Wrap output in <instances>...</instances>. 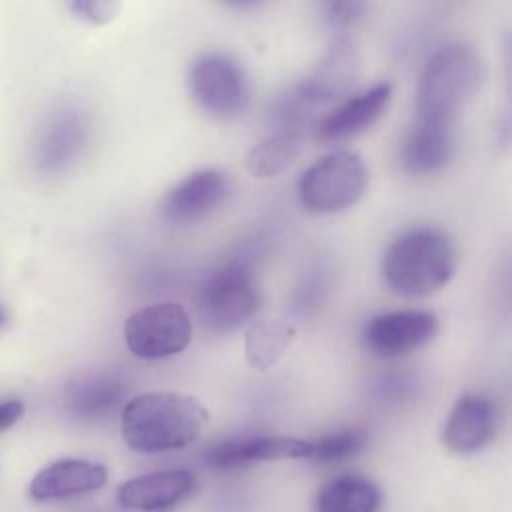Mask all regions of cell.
Masks as SVG:
<instances>
[{
	"instance_id": "cb8c5ba5",
	"label": "cell",
	"mask_w": 512,
	"mask_h": 512,
	"mask_svg": "<svg viewBox=\"0 0 512 512\" xmlns=\"http://www.w3.org/2000/svg\"><path fill=\"white\" fill-rule=\"evenodd\" d=\"M70 8L80 18H84L92 24H104L116 16V12L120 10V4L108 2V0H88V2H72Z\"/></svg>"
},
{
	"instance_id": "e0dca14e",
	"label": "cell",
	"mask_w": 512,
	"mask_h": 512,
	"mask_svg": "<svg viewBox=\"0 0 512 512\" xmlns=\"http://www.w3.org/2000/svg\"><path fill=\"white\" fill-rule=\"evenodd\" d=\"M194 484L190 470H160L136 476L118 490V500L128 510L160 512L178 504Z\"/></svg>"
},
{
	"instance_id": "2e32d148",
	"label": "cell",
	"mask_w": 512,
	"mask_h": 512,
	"mask_svg": "<svg viewBox=\"0 0 512 512\" xmlns=\"http://www.w3.org/2000/svg\"><path fill=\"white\" fill-rule=\"evenodd\" d=\"M128 390V380L120 374H88L68 386L66 406L82 422H100L110 418L120 406L124 408Z\"/></svg>"
},
{
	"instance_id": "30bf717a",
	"label": "cell",
	"mask_w": 512,
	"mask_h": 512,
	"mask_svg": "<svg viewBox=\"0 0 512 512\" xmlns=\"http://www.w3.org/2000/svg\"><path fill=\"white\" fill-rule=\"evenodd\" d=\"M392 100V84L378 82L342 100L314 124V138L322 144L344 142L374 126Z\"/></svg>"
},
{
	"instance_id": "8fae6325",
	"label": "cell",
	"mask_w": 512,
	"mask_h": 512,
	"mask_svg": "<svg viewBox=\"0 0 512 512\" xmlns=\"http://www.w3.org/2000/svg\"><path fill=\"white\" fill-rule=\"evenodd\" d=\"M358 72V58L352 44L338 40L318 60L314 70L290 92L312 114L318 106L340 100L348 94Z\"/></svg>"
},
{
	"instance_id": "9c48e42d",
	"label": "cell",
	"mask_w": 512,
	"mask_h": 512,
	"mask_svg": "<svg viewBox=\"0 0 512 512\" xmlns=\"http://www.w3.org/2000/svg\"><path fill=\"white\" fill-rule=\"evenodd\" d=\"M438 318L428 310H394L370 318L362 330V346L378 358L406 356L434 338Z\"/></svg>"
},
{
	"instance_id": "5bb4252c",
	"label": "cell",
	"mask_w": 512,
	"mask_h": 512,
	"mask_svg": "<svg viewBox=\"0 0 512 512\" xmlns=\"http://www.w3.org/2000/svg\"><path fill=\"white\" fill-rule=\"evenodd\" d=\"M88 142L86 116L74 108L58 110L44 126L36 144V164L44 172L70 168Z\"/></svg>"
},
{
	"instance_id": "44dd1931",
	"label": "cell",
	"mask_w": 512,
	"mask_h": 512,
	"mask_svg": "<svg viewBox=\"0 0 512 512\" xmlns=\"http://www.w3.org/2000/svg\"><path fill=\"white\" fill-rule=\"evenodd\" d=\"M380 490L362 476H340L316 498V512H376Z\"/></svg>"
},
{
	"instance_id": "7c38bea8",
	"label": "cell",
	"mask_w": 512,
	"mask_h": 512,
	"mask_svg": "<svg viewBox=\"0 0 512 512\" xmlns=\"http://www.w3.org/2000/svg\"><path fill=\"white\" fill-rule=\"evenodd\" d=\"M498 430V408L492 398L480 392L462 394L444 424L442 440L456 454L482 450Z\"/></svg>"
},
{
	"instance_id": "6da1fadb",
	"label": "cell",
	"mask_w": 512,
	"mask_h": 512,
	"mask_svg": "<svg viewBox=\"0 0 512 512\" xmlns=\"http://www.w3.org/2000/svg\"><path fill=\"white\" fill-rule=\"evenodd\" d=\"M208 410L200 400L180 392H144L130 398L120 412L126 446L140 454L186 448L204 430Z\"/></svg>"
},
{
	"instance_id": "277c9868",
	"label": "cell",
	"mask_w": 512,
	"mask_h": 512,
	"mask_svg": "<svg viewBox=\"0 0 512 512\" xmlns=\"http://www.w3.org/2000/svg\"><path fill=\"white\" fill-rule=\"evenodd\" d=\"M260 306L254 266L248 258H232L214 268L198 296V314L212 332H232L252 320Z\"/></svg>"
},
{
	"instance_id": "ac0fdd59",
	"label": "cell",
	"mask_w": 512,
	"mask_h": 512,
	"mask_svg": "<svg viewBox=\"0 0 512 512\" xmlns=\"http://www.w3.org/2000/svg\"><path fill=\"white\" fill-rule=\"evenodd\" d=\"M108 472L98 462L66 458L40 470L30 482L34 500H54L94 492L104 486Z\"/></svg>"
},
{
	"instance_id": "5b68a950",
	"label": "cell",
	"mask_w": 512,
	"mask_h": 512,
	"mask_svg": "<svg viewBox=\"0 0 512 512\" xmlns=\"http://www.w3.org/2000/svg\"><path fill=\"white\" fill-rule=\"evenodd\" d=\"M368 172L360 154L334 150L308 166L296 186L300 206L310 214H336L354 206L366 192Z\"/></svg>"
},
{
	"instance_id": "603a6c76",
	"label": "cell",
	"mask_w": 512,
	"mask_h": 512,
	"mask_svg": "<svg viewBox=\"0 0 512 512\" xmlns=\"http://www.w3.org/2000/svg\"><path fill=\"white\" fill-rule=\"evenodd\" d=\"M322 10H324V18L328 20V24H332L336 28H348V26H354L358 20H362V16L366 12V4L356 2V0L328 2L322 6Z\"/></svg>"
},
{
	"instance_id": "484cf974",
	"label": "cell",
	"mask_w": 512,
	"mask_h": 512,
	"mask_svg": "<svg viewBox=\"0 0 512 512\" xmlns=\"http://www.w3.org/2000/svg\"><path fill=\"white\" fill-rule=\"evenodd\" d=\"M6 322V314H4V310L0 308V326Z\"/></svg>"
},
{
	"instance_id": "d4e9b609",
	"label": "cell",
	"mask_w": 512,
	"mask_h": 512,
	"mask_svg": "<svg viewBox=\"0 0 512 512\" xmlns=\"http://www.w3.org/2000/svg\"><path fill=\"white\" fill-rule=\"evenodd\" d=\"M22 414H24V404L20 400L0 402V432L12 428Z\"/></svg>"
},
{
	"instance_id": "52a82bcc",
	"label": "cell",
	"mask_w": 512,
	"mask_h": 512,
	"mask_svg": "<svg viewBox=\"0 0 512 512\" xmlns=\"http://www.w3.org/2000/svg\"><path fill=\"white\" fill-rule=\"evenodd\" d=\"M128 350L142 360L180 354L192 340V318L182 304L158 302L132 312L124 322Z\"/></svg>"
},
{
	"instance_id": "9a60e30c",
	"label": "cell",
	"mask_w": 512,
	"mask_h": 512,
	"mask_svg": "<svg viewBox=\"0 0 512 512\" xmlns=\"http://www.w3.org/2000/svg\"><path fill=\"white\" fill-rule=\"evenodd\" d=\"M312 444L308 440L290 436H252V438H232L214 444L206 452V464L218 470H230L264 460H284V458H308Z\"/></svg>"
},
{
	"instance_id": "ba28073f",
	"label": "cell",
	"mask_w": 512,
	"mask_h": 512,
	"mask_svg": "<svg viewBox=\"0 0 512 512\" xmlns=\"http://www.w3.org/2000/svg\"><path fill=\"white\" fill-rule=\"evenodd\" d=\"M230 194V178L216 168L188 174L172 186L158 204V216L168 226H190L216 212Z\"/></svg>"
},
{
	"instance_id": "3957f363",
	"label": "cell",
	"mask_w": 512,
	"mask_h": 512,
	"mask_svg": "<svg viewBox=\"0 0 512 512\" xmlns=\"http://www.w3.org/2000/svg\"><path fill=\"white\" fill-rule=\"evenodd\" d=\"M484 76V62L472 46L464 42L440 46L422 68L416 116L456 124L458 116L478 96Z\"/></svg>"
},
{
	"instance_id": "4fadbf2b",
	"label": "cell",
	"mask_w": 512,
	"mask_h": 512,
	"mask_svg": "<svg viewBox=\"0 0 512 512\" xmlns=\"http://www.w3.org/2000/svg\"><path fill=\"white\" fill-rule=\"evenodd\" d=\"M456 152V124L416 116L402 144V166L414 176L436 174Z\"/></svg>"
},
{
	"instance_id": "7a4b0ae2",
	"label": "cell",
	"mask_w": 512,
	"mask_h": 512,
	"mask_svg": "<svg viewBox=\"0 0 512 512\" xmlns=\"http://www.w3.org/2000/svg\"><path fill=\"white\" fill-rule=\"evenodd\" d=\"M458 250L448 232L416 226L396 236L384 252L386 286L404 298H426L440 292L456 274Z\"/></svg>"
},
{
	"instance_id": "8992f818",
	"label": "cell",
	"mask_w": 512,
	"mask_h": 512,
	"mask_svg": "<svg viewBox=\"0 0 512 512\" xmlns=\"http://www.w3.org/2000/svg\"><path fill=\"white\" fill-rule=\"evenodd\" d=\"M188 88L202 112L216 120H236L250 104V82L242 66L220 52L198 56L188 70Z\"/></svg>"
},
{
	"instance_id": "ffe728a7",
	"label": "cell",
	"mask_w": 512,
	"mask_h": 512,
	"mask_svg": "<svg viewBox=\"0 0 512 512\" xmlns=\"http://www.w3.org/2000/svg\"><path fill=\"white\" fill-rule=\"evenodd\" d=\"M304 150V134L278 130L246 152V170L260 180L274 178L288 170Z\"/></svg>"
},
{
	"instance_id": "7402d4cb",
	"label": "cell",
	"mask_w": 512,
	"mask_h": 512,
	"mask_svg": "<svg viewBox=\"0 0 512 512\" xmlns=\"http://www.w3.org/2000/svg\"><path fill=\"white\" fill-rule=\"evenodd\" d=\"M368 436L360 428H344L332 434L322 436L316 442H310L308 458L316 464H340L344 460L354 458L364 450Z\"/></svg>"
},
{
	"instance_id": "d6986e66",
	"label": "cell",
	"mask_w": 512,
	"mask_h": 512,
	"mask_svg": "<svg viewBox=\"0 0 512 512\" xmlns=\"http://www.w3.org/2000/svg\"><path fill=\"white\" fill-rule=\"evenodd\" d=\"M296 328L284 320H254L244 334V356L250 368H272L292 346Z\"/></svg>"
}]
</instances>
